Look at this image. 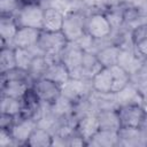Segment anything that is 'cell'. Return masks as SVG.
Here are the masks:
<instances>
[{"label": "cell", "mask_w": 147, "mask_h": 147, "mask_svg": "<svg viewBox=\"0 0 147 147\" xmlns=\"http://www.w3.org/2000/svg\"><path fill=\"white\" fill-rule=\"evenodd\" d=\"M68 44L69 41L62 32H46L41 30V34L37 46L44 55L53 59H61V55Z\"/></svg>", "instance_id": "cell-2"}, {"label": "cell", "mask_w": 147, "mask_h": 147, "mask_svg": "<svg viewBox=\"0 0 147 147\" xmlns=\"http://www.w3.org/2000/svg\"><path fill=\"white\" fill-rule=\"evenodd\" d=\"M69 44L63 51L61 55V60L68 67L71 76L72 74H82V65H83L85 51H83L76 44L74 45V47H69Z\"/></svg>", "instance_id": "cell-9"}, {"label": "cell", "mask_w": 147, "mask_h": 147, "mask_svg": "<svg viewBox=\"0 0 147 147\" xmlns=\"http://www.w3.org/2000/svg\"><path fill=\"white\" fill-rule=\"evenodd\" d=\"M15 48V47H14ZM32 49V48H31ZM31 49H24V48H15V55H16V65L23 69L29 68L31 61L33 57L38 54H34Z\"/></svg>", "instance_id": "cell-24"}, {"label": "cell", "mask_w": 147, "mask_h": 147, "mask_svg": "<svg viewBox=\"0 0 147 147\" xmlns=\"http://www.w3.org/2000/svg\"><path fill=\"white\" fill-rule=\"evenodd\" d=\"M40 34H41V30L39 29L20 26L11 42V46L15 48H24V49L34 48L38 45Z\"/></svg>", "instance_id": "cell-7"}, {"label": "cell", "mask_w": 147, "mask_h": 147, "mask_svg": "<svg viewBox=\"0 0 147 147\" xmlns=\"http://www.w3.org/2000/svg\"><path fill=\"white\" fill-rule=\"evenodd\" d=\"M44 77L57 83L60 86H64L71 79V74L62 60H59L48 65Z\"/></svg>", "instance_id": "cell-12"}, {"label": "cell", "mask_w": 147, "mask_h": 147, "mask_svg": "<svg viewBox=\"0 0 147 147\" xmlns=\"http://www.w3.org/2000/svg\"><path fill=\"white\" fill-rule=\"evenodd\" d=\"M100 122V129H107V130H121V124L118 119V115L116 110L113 111H102L99 116Z\"/></svg>", "instance_id": "cell-22"}, {"label": "cell", "mask_w": 147, "mask_h": 147, "mask_svg": "<svg viewBox=\"0 0 147 147\" xmlns=\"http://www.w3.org/2000/svg\"><path fill=\"white\" fill-rule=\"evenodd\" d=\"M121 54H122L121 48L116 45H113L102 48L95 55L102 67H111L114 64H118Z\"/></svg>", "instance_id": "cell-18"}, {"label": "cell", "mask_w": 147, "mask_h": 147, "mask_svg": "<svg viewBox=\"0 0 147 147\" xmlns=\"http://www.w3.org/2000/svg\"><path fill=\"white\" fill-rule=\"evenodd\" d=\"M32 88L39 96L40 101L47 105H55L62 98V86L46 77L36 79Z\"/></svg>", "instance_id": "cell-4"}, {"label": "cell", "mask_w": 147, "mask_h": 147, "mask_svg": "<svg viewBox=\"0 0 147 147\" xmlns=\"http://www.w3.org/2000/svg\"><path fill=\"white\" fill-rule=\"evenodd\" d=\"M18 24L13 16H1L0 21V37H1V47L11 46V42L16 36V32L18 30Z\"/></svg>", "instance_id": "cell-15"}, {"label": "cell", "mask_w": 147, "mask_h": 147, "mask_svg": "<svg viewBox=\"0 0 147 147\" xmlns=\"http://www.w3.org/2000/svg\"><path fill=\"white\" fill-rule=\"evenodd\" d=\"M119 131L100 129L95 136L88 141V145L95 146H115L119 141Z\"/></svg>", "instance_id": "cell-17"}, {"label": "cell", "mask_w": 147, "mask_h": 147, "mask_svg": "<svg viewBox=\"0 0 147 147\" xmlns=\"http://www.w3.org/2000/svg\"><path fill=\"white\" fill-rule=\"evenodd\" d=\"M113 76H114V83L111 88V94H117L123 92L129 83H130V74L129 71L121 64H114L110 67Z\"/></svg>", "instance_id": "cell-16"}, {"label": "cell", "mask_w": 147, "mask_h": 147, "mask_svg": "<svg viewBox=\"0 0 147 147\" xmlns=\"http://www.w3.org/2000/svg\"><path fill=\"white\" fill-rule=\"evenodd\" d=\"M2 77V82L3 80H21V82H28L30 74L26 69L20 68V67H15L6 72L1 74Z\"/></svg>", "instance_id": "cell-25"}, {"label": "cell", "mask_w": 147, "mask_h": 147, "mask_svg": "<svg viewBox=\"0 0 147 147\" xmlns=\"http://www.w3.org/2000/svg\"><path fill=\"white\" fill-rule=\"evenodd\" d=\"M134 47H136V51L138 52L139 55L147 57V38L146 39H142V40H140L138 42H136L134 44Z\"/></svg>", "instance_id": "cell-29"}, {"label": "cell", "mask_w": 147, "mask_h": 147, "mask_svg": "<svg viewBox=\"0 0 147 147\" xmlns=\"http://www.w3.org/2000/svg\"><path fill=\"white\" fill-rule=\"evenodd\" d=\"M64 21V14L54 7L44 8L42 31L46 32H61Z\"/></svg>", "instance_id": "cell-11"}, {"label": "cell", "mask_w": 147, "mask_h": 147, "mask_svg": "<svg viewBox=\"0 0 147 147\" xmlns=\"http://www.w3.org/2000/svg\"><path fill=\"white\" fill-rule=\"evenodd\" d=\"M86 17L80 11H68L64 14L62 33L69 42H76L86 33Z\"/></svg>", "instance_id": "cell-3"}, {"label": "cell", "mask_w": 147, "mask_h": 147, "mask_svg": "<svg viewBox=\"0 0 147 147\" xmlns=\"http://www.w3.org/2000/svg\"><path fill=\"white\" fill-rule=\"evenodd\" d=\"M40 102L41 101H40L39 96L37 95V93L34 92V90L32 88V86L29 87L26 90V92L24 93V95L21 98L22 109H21V114L18 117L34 118V114L39 109Z\"/></svg>", "instance_id": "cell-13"}, {"label": "cell", "mask_w": 147, "mask_h": 147, "mask_svg": "<svg viewBox=\"0 0 147 147\" xmlns=\"http://www.w3.org/2000/svg\"><path fill=\"white\" fill-rule=\"evenodd\" d=\"M114 83V76L110 67H102L99 71H96L91 78L92 88L101 94H111Z\"/></svg>", "instance_id": "cell-10"}, {"label": "cell", "mask_w": 147, "mask_h": 147, "mask_svg": "<svg viewBox=\"0 0 147 147\" xmlns=\"http://www.w3.org/2000/svg\"><path fill=\"white\" fill-rule=\"evenodd\" d=\"M121 129H134L139 130L146 122L147 113L141 105L126 103L116 109Z\"/></svg>", "instance_id": "cell-1"}, {"label": "cell", "mask_w": 147, "mask_h": 147, "mask_svg": "<svg viewBox=\"0 0 147 147\" xmlns=\"http://www.w3.org/2000/svg\"><path fill=\"white\" fill-rule=\"evenodd\" d=\"M100 130V122L98 116H84L80 118L76 125V133L84 138L87 142L95 136V133Z\"/></svg>", "instance_id": "cell-14"}, {"label": "cell", "mask_w": 147, "mask_h": 147, "mask_svg": "<svg viewBox=\"0 0 147 147\" xmlns=\"http://www.w3.org/2000/svg\"><path fill=\"white\" fill-rule=\"evenodd\" d=\"M0 109H1V113L10 114V115H14V116L18 117L20 114H21V109H22L21 100L20 99H15V98L2 95Z\"/></svg>", "instance_id": "cell-23"}, {"label": "cell", "mask_w": 147, "mask_h": 147, "mask_svg": "<svg viewBox=\"0 0 147 147\" xmlns=\"http://www.w3.org/2000/svg\"><path fill=\"white\" fill-rule=\"evenodd\" d=\"M44 8L40 5H23L20 7L16 16L18 26H28L42 30Z\"/></svg>", "instance_id": "cell-6"}, {"label": "cell", "mask_w": 147, "mask_h": 147, "mask_svg": "<svg viewBox=\"0 0 147 147\" xmlns=\"http://www.w3.org/2000/svg\"><path fill=\"white\" fill-rule=\"evenodd\" d=\"M16 65V55H15V48L14 47H1L0 51V70L1 74L6 72Z\"/></svg>", "instance_id": "cell-21"}, {"label": "cell", "mask_w": 147, "mask_h": 147, "mask_svg": "<svg viewBox=\"0 0 147 147\" xmlns=\"http://www.w3.org/2000/svg\"><path fill=\"white\" fill-rule=\"evenodd\" d=\"M25 145L29 147H49L53 145V137L46 129L37 126Z\"/></svg>", "instance_id": "cell-19"}, {"label": "cell", "mask_w": 147, "mask_h": 147, "mask_svg": "<svg viewBox=\"0 0 147 147\" xmlns=\"http://www.w3.org/2000/svg\"><path fill=\"white\" fill-rule=\"evenodd\" d=\"M37 126H38V124L34 118L18 117V119H16V122L14 123V125L10 129V134L15 142L25 145L28 139L30 138L31 133L33 132V130Z\"/></svg>", "instance_id": "cell-8"}, {"label": "cell", "mask_w": 147, "mask_h": 147, "mask_svg": "<svg viewBox=\"0 0 147 147\" xmlns=\"http://www.w3.org/2000/svg\"><path fill=\"white\" fill-rule=\"evenodd\" d=\"M1 87H2L1 88L2 95L20 100L29 88L28 82H21V80H3Z\"/></svg>", "instance_id": "cell-20"}, {"label": "cell", "mask_w": 147, "mask_h": 147, "mask_svg": "<svg viewBox=\"0 0 147 147\" xmlns=\"http://www.w3.org/2000/svg\"><path fill=\"white\" fill-rule=\"evenodd\" d=\"M15 122H16V116L10 115V114L1 113V119H0L1 130H8V131H10V129L14 125Z\"/></svg>", "instance_id": "cell-28"}, {"label": "cell", "mask_w": 147, "mask_h": 147, "mask_svg": "<svg viewBox=\"0 0 147 147\" xmlns=\"http://www.w3.org/2000/svg\"><path fill=\"white\" fill-rule=\"evenodd\" d=\"M146 38H147V24L138 25L131 32V40H132V44L133 45L136 42L142 40V39H146Z\"/></svg>", "instance_id": "cell-27"}, {"label": "cell", "mask_w": 147, "mask_h": 147, "mask_svg": "<svg viewBox=\"0 0 147 147\" xmlns=\"http://www.w3.org/2000/svg\"><path fill=\"white\" fill-rule=\"evenodd\" d=\"M21 6L23 5H40L41 0H18Z\"/></svg>", "instance_id": "cell-30"}, {"label": "cell", "mask_w": 147, "mask_h": 147, "mask_svg": "<svg viewBox=\"0 0 147 147\" xmlns=\"http://www.w3.org/2000/svg\"><path fill=\"white\" fill-rule=\"evenodd\" d=\"M86 33L94 40L107 38L113 30V25L105 13H94L86 18Z\"/></svg>", "instance_id": "cell-5"}, {"label": "cell", "mask_w": 147, "mask_h": 147, "mask_svg": "<svg viewBox=\"0 0 147 147\" xmlns=\"http://www.w3.org/2000/svg\"><path fill=\"white\" fill-rule=\"evenodd\" d=\"M18 5H21L18 0H0L1 16H11L13 13L18 9Z\"/></svg>", "instance_id": "cell-26"}]
</instances>
